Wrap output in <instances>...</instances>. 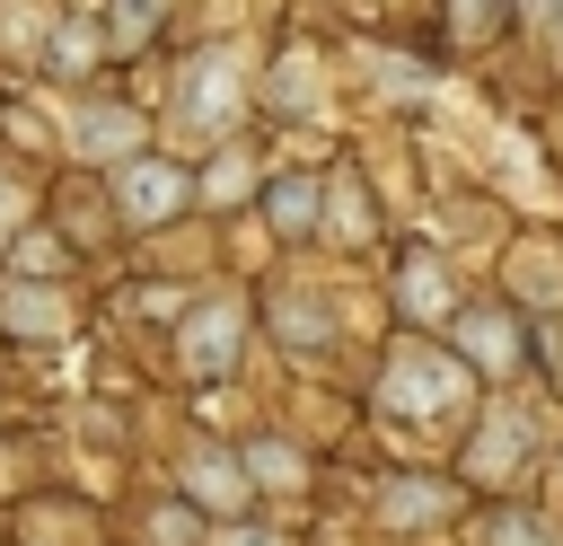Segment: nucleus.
I'll return each mask as SVG.
<instances>
[{"label":"nucleus","instance_id":"f257e3e1","mask_svg":"<svg viewBox=\"0 0 563 546\" xmlns=\"http://www.w3.org/2000/svg\"><path fill=\"white\" fill-rule=\"evenodd\" d=\"M229 114H238V62H229V53H220V62H194V70H185V123H194V132H220Z\"/></svg>","mask_w":563,"mask_h":546},{"label":"nucleus","instance_id":"f03ea898","mask_svg":"<svg viewBox=\"0 0 563 546\" xmlns=\"http://www.w3.org/2000/svg\"><path fill=\"white\" fill-rule=\"evenodd\" d=\"M114 203H123L132 220H167V211L185 203V176H176L167 159H132V167H123V185H114Z\"/></svg>","mask_w":563,"mask_h":546},{"label":"nucleus","instance_id":"7ed1b4c3","mask_svg":"<svg viewBox=\"0 0 563 546\" xmlns=\"http://www.w3.org/2000/svg\"><path fill=\"white\" fill-rule=\"evenodd\" d=\"M387 387H396V405H422V414H440V405L457 396V370H449V361H422V352H405Z\"/></svg>","mask_w":563,"mask_h":546},{"label":"nucleus","instance_id":"20e7f679","mask_svg":"<svg viewBox=\"0 0 563 546\" xmlns=\"http://www.w3.org/2000/svg\"><path fill=\"white\" fill-rule=\"evenodd\" d=\"M238 352V308H211V317H194V343H185V361L194 370H220Z\"/></svg>","mask_w":563,"mask_h":546},{"label":"nucleus","instance_id":"39448f33","mask_svg":"<svg viewBox=\"0 0 563 546\" xmlns=\"http://www.w3.org/2000/svg\"><path fill=\"white\" fill-rule=\"evenodd\" d=\"M123 141H132V114H123V106H88V114L70 123V150H97V159H106V150H123Z\"/></svg>","mask_w":563,"mask_h":546},{"label":"nucleus","instance_id":"423d86ee","mask_svg":"<svg viewBox=\"0 0 563 546\" xmlns=\"http://www.w3.org/2000/svg\"><path fill=\"white\" fill-rule=\"evenodd\" d=\"M457 335H466V352H475V361H493V370H501V361L519 352V335H510V317H493V308H475V317H457Z\"/></svg>","mask_w":563,"mask_h":546},{"label":"nucleus","instance_id":"0eeeda50","mask_svg":"<svg viewBox=\"0 0 563 546\" xmlns=\"http://www.w3.org/2000/svg\"><path fill=\"white\" fill-rule=\"evenodd\" d=\"M519 449H528V423H519V414H501V423L475 440V467H484V476H510V458H519Z\"/></svg>","mask_w":563,"mask_h":546},{"label":"nucleus","instance_id":"6e6552de","mask_svg":"<svg viewBox=\"0 0 563 546\" xmlns=\"http://www.w3.org/2000/svg\"><path fill=\"white\" fill-rule=\"evenodd\" d=\"M0 317L26 326V335H53V326H62V299H44V291H0Z\"/></svg>","mask_w":563,"mask_h":546},{"label":"nucleus","instance_id":"1a4fd4ad","mask_svg":"<svg viewBox=\"0 0 563 546\" xmlns=\"http://www.w3.org/2000/svg\"><path fill=\"white\" fill-rule=\"evenodd\" d=\"M273 220H282V229H299V220H308V185H299V176H282V185H273Z\"/></svg>","mask_w":563,"mask_h":546},{"label":"nucleus","instance_id":"9d476101","mask_svg":"<svg viewBox=\"0 0 563 546\" xmlns=\"http://www.w3.org/2000/svg\"><path fill=\"white\" fill-rule=\"evenodd\" d=\"M440 299H449V282H440V273H422V264H413V273H405V308H440Z\"/></svg>","mask_w":563,"mask_h":546},{"label":"nucleus","instance_id":"9b49d317","mask_svg":"<svg viewBox=\"0 0 563 546\" xmlns=\"http://www.w3.org/2000/svg\"><path fill=\"white\" fill-rule=\"evenodd\" d=\"M194 484H202L211 502H238V476H229V458H202V467H194Z\"/></svg>","mask_w":563,"mask_h":546},{"label":"nucleus","instance_id":"f8f14e48","mask_svg":"<svg viewBox=\"0 0 563 546\" xmlns=\"http://www.w3.org/2000/svg\"><path fill=\"white\" fill-rule=\"evenodd\" d=\"M88 53H97V35H88V26H62V35H53V62H70V70H79Z\"/></svg>","mask_w":563,"mask_h":546},{"label":"nucleus","instance_id":"ddd939ff","mask_svg":"<svg viewBox=\"0 0 563 546\" xmlns=\"http://www.w3.org/2000/svg\"><path fill=\"white\" fill-rule=\"evenodd\" d=\"M537 537H545L537 520H493V546H537Z\"/></svg>","mask_w":563,"mask_h":546},{"label":"nucleus","instance_id":"4468645a","mask_svg":"<svg viewBox=\"0 0 563 546\" xmlns=\"http://www.w3.org/2000/svg\"><path fill=\"white\" fill-rule=\"evenodd\" d=\"M528 18H537V35H545V44H563V0H528Z\"/></svg>","mask_w":563,"mask_h":546},{"label":"nucleus","instance_id":"2eb2a0df","mask_svg":"<svg viewBox=\"0 0 563 546\" xmlns=\"http://www.w3.org/2000/svg\"><path fill=\"white\" fill-rule=\"evenodd\" d=\"M18 264H26V273H53L62 255H53V238H26V247H18Z\"/></svg>","mask_w":563,"mask_h":546},{"label":"nucleus","instance_id":"dca6fc26","mask_svg":"<svg viewBox=\"0 0 563 546\" xmlns=\"http://www.w3.org/2000/svg\"><path fill=\"white\" fill-rule=\"evenodd\" d=\"M158 546H194V528H185V511H167V520H158Z\"/></svg>","mask_w":563,"mask_h":546},{"label":"nucleus","instance_id":"f3484780","mask_svg":"<svg viewBox=\"0 0 563 546\" xmlns=\"http://www.w3.org/2000/svg\"><path fill=\"white\" fill-rule=\"evenodd\" d=\"M18 211H26V194H18V185H9V176H0V229H9V220H18Z\"/></svg>","mask_w":563,"mask_h":546},{"label":"nucleus","instance_id":"a211bd4d","mask_svg":"<svg viewBox=\"0 0 563 546\" xmlns=\"http://www.w3.org/2000/svg\"><path fill=\"white\" fill-rule=\"evenodd\" d=\"M158 18V0H123V26H150Z\"/></svg>","mask_w":563,"mask_h":546}]
</instances>
